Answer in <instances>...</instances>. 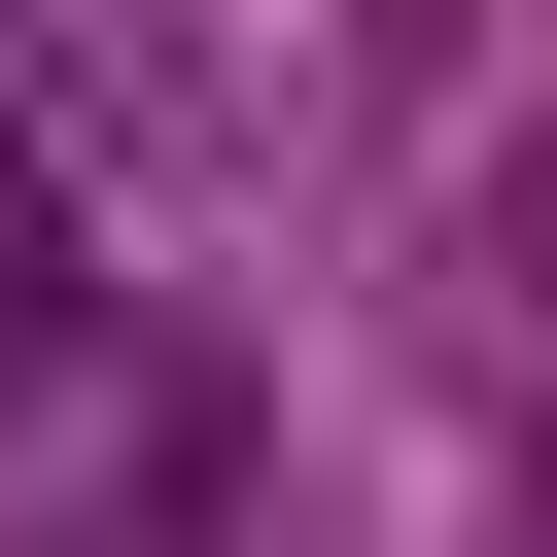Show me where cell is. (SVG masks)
Masks as SVG:
<instances>
[{"label":"cell","mask_w":557,"mask_h":557,"mask_svg":"<svg viewBox=\"0 0 557 557\" xmlns=\"http://www.w3.org/2000/svg\"><path fill=\"white\" fill-rule=\"evenodd\" d=\"M70 313H104V278H70V174L0 139V348H70Z\"/></svg>","instance_id":"6da1fadb"},{"label":"cell","mask_w":557,"mask_h":557,"mask_svg":"<svg viewBox=\"0 0 557 557\" xmlns=\"http://www.w3.org/2000/svg\"><path fill=\"white\" fill-rule=\"evenodd\" d=\"M453 244H487V278L557 313V139H487V209H453Z\"/></svg>","instance_id":"7a4b0ae2"}]
</instances>
